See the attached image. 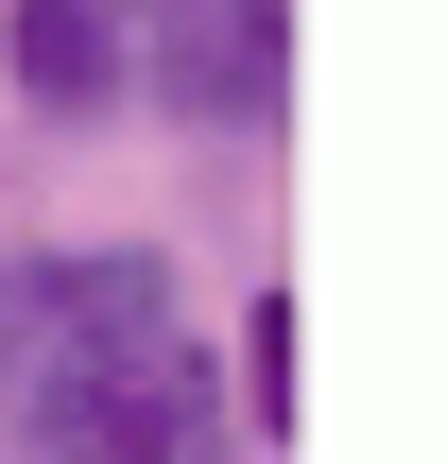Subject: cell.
Segmentation results:
<instances>
[{
  "label": "cell",
  "mask_w": 447,
  "mask_h": 464,
  "mask_svg": "<svg viewBox=\"0 0 447 464\" xmlns=\"http://www.w3.org/2000/svg\"><path fill=\"white\" fill-rule=\"evenodd\" d=\"M172 327V258L155 241H69V258H17L0 276V413L34 430L52 396H86L103 362H138Z\"/></svg>",
  "instance_id": "cell-1"
},
{
  "label": "cell",
  "mask_w": 447,
  "mask_h": 464,
  "mask_svg": "<svg viewBox=\"0 0 447 464\" xmlns=\"http://www.w3.org/2000/svg\"><path fill=\"white\" fill-rule=\"evenodd\" d=\"M121 86H155L207 138H258L293 86V0H121Z\"/></svg>",
  "instance_id": "cell-2"
},
{
  "label": "cell",
  "mask_w": 447,
  "mask_h": 464,
  "mask_svg": "<svg viewBox=\"0 0 447 464\" xmlns=\"http://www.w3.org/2000/svg\"><path fill=\"white\" fill-rule=\"evenodd\" d=\"M17 448H34V464H224V396H207V362L155 327V344L103 362L86 396H52Z\"/></svg>",
  "instance_id": "cell-3"
},
{
  "label": "cell",
  "mask_w": 447,
  "mask_h": 464,
  "mask_svg": "<svg viewBox=\"0 0 447 464\" xmlns=\"http://www.w3.org/2000/svg\"><path fill=\"white\" fill-rule=\"evenodd\" d=\"M0 52H17V86H34L52 121L138 103V86H121V0H17V17H0Z\"/></svg>",
  "instance_id": "cell-4"
},
{
  "label": "cell",
  "mask_w": 447,
  "mask_h": 464,
  "mask_svg": "<svg viewBox=\"0 0 447 464\" xmlns=\"http://www.w3.org/2000/svg\"><path fill=\"white\" fill-rule=\"evenodd\" d=\"M241 413L293 448V293H258V310H241Z\"/></svg>",
  "instance_id": "cell-5"
}]
</instances>
